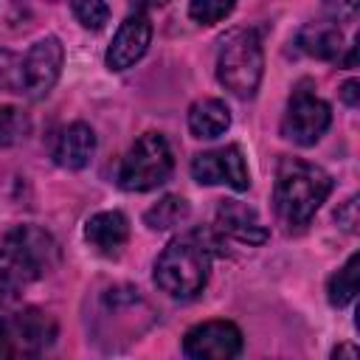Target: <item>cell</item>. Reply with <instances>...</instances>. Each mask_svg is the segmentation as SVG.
Here are the masks:
<instances>
[{"instance_id":"6da1fadb","label":"cell","mask_w":360,"mask_h":360,"mask_svg":"<svg viewBox=\"0 0 360 360\" xmlns=\"http://www.w3.org/2000/svg\"><path fill=\"white\" fill-rule=\"evenodd\" d=\"M59 262V245L37 225H17L0 242V309L20 298V292L53 270Z\"/></svg>"},{"instance_id":"7a4b0ae2","label":"cell","mask_w":360,"mask_h":360,"mask_svg":"<svg viewBox=\"0 0 360 360\" xmlns=\"http://www.w3.org/2000/svg\"><path fill=\"white\" fill-rule=\"evenodd\" d=\"M332 191V177L301 158H281L276 169V214L287 228H304Z\"/></svg>"},{"instance_id":"3957f363","label":"cell","mask_w":360,"mask_h":360,"mask_svg":"<svg viewBox=\"0 0 360 360\" xmlns=\"http://www.w3.org/2000/svg\"><path fill=\"white\" fill-rule=\"evenodd\" d=\"M211 245L208 233L188 231L172 239L155 259V284L172 298H194L208 284Z\"/></svg>"},{"instance_id":"277c9868","label":"cell","mask_w":360,"mask_h":360,"mask_svg":"<svg viewBox=\"0 0 360 360\" xmlns=\"http://www.w3.org/2000/svg\"><path fill=\"white\" fill-rule=\"evenodd\" d=\"M264 73L262 39L253 28H236L219 42L217 53V79L236 98H250L259 90Z\"/></svg>"},{"instance_id":"5b68a950","label":"cell","mask_w":360,"mask_h":360,"mask_svg":"<svg viewBox=\"0 0 360 360\" xmlns=\"http://www.w3.org/2000/svg\"><path fill=\"white\" fill-rule=\"evenodd\" d=\"M174 169L169 141L160 132H143L121 160L118 186L124 191H152L169 180Z\"/></svg>"},{"instance_id":"8992f818","label":"cell","mask_w":360,"mask_h":360,"mask_svg":"<svg viewBox=\"0 0 360 360\" xmlns=\"http://www.w3.org/2000/svg\"><path fill=\"white\" fill-rule=\"evenodd\" d=\"M56 340V321L42 309H22L0 315V360L39 357Z\"/></svg>"},{"instance_id":"52a82bcc","label":"cell","mask_w":360,"mask_h":360,"mask_svg":"<svg viewBox=\"0 0 360 360\" xmlns=\"http://www.w3.org/2000/svg\"><path fill=\"white\" fill-rule=\"evenodd\" d=\"M332 124V110L323 98H318L312 90L298 87L290 96L287 112L281 118V135L298 146H312L321 141V135Z\"/></svg>"},{"instance_id":"ba28073f","label":"cell","mask_w":360,"mask_h":360,"mask_svg":"<svg viewBox=\"0 0 360 360\" xmlns=\"http://www.w3.org/2000/svg\"><path fill=\"white\" fill-rule=\"evenodd\" d=\"M65 62V48L56 37H42L22 56V96L42 98L53 90Z\"/></svg>"},{"instance_id":"9c48e42d","label":"cell","mask_w":360,"mask_h":360,"mask_svg":"<svg viewBox=\"0 0 360 360\" xmlns=\"http://www.w3.org/2000/svg\"><path fill=\"white\" fill-rule=\"evenodd\" d=\"M242 352V332L231 321H205L186 332L183 354L191 360H231Z\"/></svg>"},{"instance_id":"30bf717a","label":"cell","mask_w":360,"mask_h":360,"mask_svg":"<svg viewBox=\"0 0 360 360\" xmlns=\"http://www.w3.org/2000/svg\"><path fill=\"white\" fill-rule=\"evenodd\" d=\"M191 177L202 186H231L236 191H245L250 186V174H248L242 149L233 143L194 155Z\"/></svg>"},{"instance_id":"8fae6325","label":"cell","mask_w":360,"mask_h":360,"mask_svg":"<svg viewBox=\"0 0 360 360\" xmlns=\"http://www.w3.org/2000/svg\"><path fill=\"white\" fill-rule=\"evenodd\" d=\"M152 42V22L146 11H132L124 17V22L118 25L110 48H107V68L110 70H127L132 68L149 48Z\"/></svg>"},{"instance_id":"7c38bea8","label":"cell","mask_w":360,"mask_h":360,"mask_svg":"<svg viewBox=\"0 0 360 360\" xmlns=\"http://www.w3.org/2000/svg\"><path fill=\"white\" fill-rule=\"evenodd\" d=\"M214 225L219 233H225L236 242H245V245H262L270 236L267 228L262 225L259 214L248 202H239V200H222L217 205Z\"/></svg>"},{"instance_id":"4fadbf2b","label":"cell","mask_w":360,"mask_h":360,"mask_svg":"<svg viewBox=\"0 0 360 360\" xmlns=\"http://www.w3.org/2000/svg\"><path fill=\"white\" fill-rule=\"evenodd\" d=\"M84 239L98 256H118L129 239V219L121 211H98L84 222Z\"/></svg>"},{"instance_id":"5bb4252c","label":"cell","mask_w":360,"mask_h":360,"mask_svg":"<svg viewBox=\"0 0 360 360\" xmlns=\"http://www.w3.org/2000/svg\"><path fill=\"white\" fill-rule=\"evenodd\" d=\"M93 152H96V132L84 121H73L59 132L56 146H53V160L56 166L76 172L90 163Z\"/></svg>"},{"instance_id":"9a60e30c","label":"cell","mask_w":360,"mask_h":360,"mask_svg":"<svg viewBox=\"0 0 360 360\" xmlns=\"http://www.w3.org/2000/svg\"><path fill=\"white\" fill-rule=\"evenodd\" d=\"M295 45L301 53L323 59V62H340L343 59V34L332 22H309L298 31Z\"/></svg>"},{"instance_id":"2e32d148","label":"cell","mask_w":360,"mask_h":360,"mask_svg":"<svg viewBox=\"0 0 360 360\" xmlns=\"http://www.w3.org/2000/svg\"><path fill=\"white\" fill-rule=\"evenodd\" d=\"M231 127V110L219 98H200L188 107V129L194 138H219Z\"/></svg>"},{"instance_id":"e0dca14e","label":"cell","mask_w":360,"mask_h":360,"mask_svg":"<svg viewBox=\"0 0 360 360\" xmlns=\"http://www.w3.org/2000/svg\"><path fill=\"white\" fill-rule=\"evenodd\" d=\"M188 214H191V208H188V202L180 194H166L152 208H146L143 222L152 231H169V228H177L180 222H186Z\"/></svg>"},{"instance_id":"ac0fdd59","label":"cell","mask_w":360,"mask_h":360,"mask_svg":"<svg viewBox=\"0 0 360 360\" xmlns=\"http://www.w3.org/2000/svg\"><path fill=\"white\" fill-rule=\"evenodd\" d=\"M357 264H360V256L352 253L349 262L338 273H332V278L326 284V298H329L332 307L340 309V307L354 301V295H357Z\"/></svg>"},{"instance_id":"d6986e66","label":"cell","mask_w":360,"mask_h":360,"mask_svg":"<svg viewBox=\"0 0 360 360\" xmlns=\"http://www.w3.org/2000/svg\"><path fill=\"white\" fill-rule=\"evenodd\" d=\"M31 132V118L11 104H0V146H14Z\"/></svg>"},{"instance_id":"ffe728a7","label":"cell","mask_w":360,"mask_h":360,"mask_svg":"<svg viewBox=\"0 0 360 360\" xmlns=\"http://www.w3.org/2000/svg\"><path fill=\"white\" fill-rule=\"evenodd\" d=\"M236 0H188V17L200 25H217L233 11Z\"/></svg>"},{"instance_id":"44dd1931","label":"cell","mask_w":360,"mask_h":360,"mask_svg":"<svg viewBox=\"0 0 360 360\" xmlns=\"http://www.w3.org/2000/svg\"><path fill=\"white\" fill-rule=\"evenodd\" d=\"M0 93H22V56L0 48Z\"/></svg>"},{"instance_id":"7402d4cb","label":"cell","mask_w":360,"mask_h":360,"mask_svg":"<svg viewBox=\"0 0 360 360\" xmlns=\"http://www.w3.org/2000/svg\"><path fill=\"white\" fill-rule=\"evenodd\" d=\"M73 14L84 28L101 31L110 20V6L104 0H73Z\"/></svg>"},{"instance_id":"603a6c76","label":"cell","mask_w":360,"mask_h":360,"mask_svg":"<svg viewBox=\"0 0 360 360\" xmlns=\"http://www.w3.org/2000/svg\"><path fill=\"white\" fill-rule=\"evenodd\" d=\"M335 219H338V225H340L346 233H357V225H360V217H357V194L349 197V200L335 211Z\"/></svg>"},{"instance_id":"cb8c5ba5","label":"cell","mask_w":360,"mask_h":360,"mask_svg":"<svg viewBox=\"0 0 360 360\" xmlns=\"http://www.w3.org/2000/svg\"><path fill=\"white\" fill-rule=\"evenodd\" d=\"M360 0H323V8L332 20H352L357 14Z\"/></svg>"},{"instance_id":"d4e9b609","label":"cell","mask_w":360,"mask_h":360,"mask_svg":"<svg viewBox=\"0 0 360 360\" xmlns=\"http://www.w3.org/2000/svg\"><path fill=\"white\" fill-rule=\"evenodd\" d=\"M340 98H343L346 107H357V104H360V82H357V79L343 82V87H340Z\"/></svg>"},{"instance_id":"484cf974","label":"cell","mask_w":360,"mask_h":360,"mask_svg":"<svg viewBox=\"0 0 360 360\" xmlns=\"http://www.w3.org/2000/svg\"><path fill=\"white\" fill-rule=\"evenodd\" d=\"M169 0H132V11H149L158 6H166Z\"/></svg>"},{"instance_id":"4316f807","label":"cell","mask_w":360,"mask_h":360,"mask_svg":"<svg viewBox=\"0 0 360 360\" xmlns=\"http://www.w3.org/2000/svg\"><path fill=\"white\" fill-rule=\"evenodd\" d=\"M357 354H360V352H357V346H346V343L332 349V357H357Z\"/></svg>"}]
</instances>
